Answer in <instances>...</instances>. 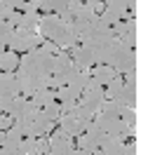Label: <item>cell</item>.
<instances>
[{
	"instance_id": "6da1fadb",
	"label": "cell",
	"mask_w": 148,
	"mask_h": 155,
	"mask_svg": "<svg viewBox=\"0 0 148 155\" xmlns=\"http://www.w3.org/2000/svg\"><path fill=\"white\" fill-rule=\"evenodd\" d=\"M52 61H54V54H49L40 45V47L26 52L24 59H19L17 71L19 73H31V75H52Z\"/></svg>"
},
{
	"instance_id": "7a4b0ae2",
	"label": "cell",
	"mask_w": 148,
	"mask_h": 155,
	"mask_svg": "<svg viewBox=\"0 0 148 155\" xmlns=\"http://www.w3.org/2000/svg\"><path fill=\"white\" fill-rule=\"evenodd\" d=\"M57 120H59V129H64L68 136H80L85 132L87 122L94 120V113H89L85 106L75 104V108H73L71 113H61Z\"/></svg>"
},
{
	"instance_id": "3957f363",
	"label": "cell",
	"mask_w": 148,
	"mask_h": 155,
	"mask_svg": "<svg viewBox=\"0 0 148 155\" xmlns=\"http://www.w3.org/2000/svg\"><path fill=\"white\" fill-rule=\"evenodd\" d=\"M40 35L38 33H33V31H26V28H14V33H12L10 42H7V47L12 49V52H31V49L40 47Z\"/></svg>"
},
{
	"instance_id": "277c9868",
	"label": "cell",
	"mask_w": 148,
	"mask_h": 155,
	"mask_svg": "<svg viewBox=\"0 0 148 155\" xmlns=\"http://www.w3.org/2000/svg\"><path fill=\"white\" fill-rule=\"evenodd\" d=\"M110 66L115 68V73H129V71H134L136 68V52L125 47V45H120L118 52L110 59Z\"/></svg>"
},
{
	"instance_id": "5b68a950",
	"label": "cell",
	"mask_w": 148,
	"mask_h": 155,
	"mask_svg": "<svg viewBox=\"0 0 148 155\" xmlns=\"http://www.w3.org/2000/svg\"><path fill=\"white\" fill-rule=\"evenodd\" d=\"M47 143H49V153H54V155H71L75 150L73 136H68L64 129H57V132L47 139Z\"/></svg>"
},
{
	"instance_id": "8992f818",
	"label": "cell",
	"mask_w": 148,
	"mask_h": 155,
	"mask_svg": "<svg viewBox=\"0 0 148 155\" xmlns=\"http://www.w3.org/2000/svg\"><path fill=\"white\" fill-rule=\"evenodd\" d=\"M104 101H106V94H104V87H94V89H85L82 94H80V106H85L89 113H94L97 115L101 106H104Z\"/></svg>"
},
{
	"instance_id": "52a82bcc",
	"label": "cell",
	"mask_w": 148,
	"mask_h": 155,
	"mask_svg": "<svg viewBox=\"0 0 148 155\" xmlns=\"http://www.w3.org/2000/svg\"><path fill=\"white\" fill-rule=\"evenodd\" d=\"M71 61H73V66L78 68V71H89V66L97 64L94 52H92L87 45H75V47H71Z\"/></svg>"
},
{
	"instance_id": "ba28073f",
	"label": "cell",
	"mask_w": 148,
	"mask_h": 155,
	"mask_svg": "<svg viewBox=\"0 0 148 155\" xmlns=\"http://www.w3.org/2000/svg\"><path fill=\"white\" fill-rule=\"evenodd\" d=\"M14 97H19V82L14 73H0V101H12Z\"/></svg>"
},
{
	"instance_id": "9c48e42d",
	"label": "cell",
	"mask_w": 148,
	"mask_h": 155,
	"mask_svg": "<svg viewBox=\"0 0 148 155\" xmlns=\"http://www.w3.org/2000/svg\"><path fill=\"white\" fill-rule=\"evenodd\" d=\"M113 101H118L120 106L136 108V101H139V85H127V82H122V89L118 92V97L113 99Z\"/></svg>"
},
{
	"instance_id": "30bf717a",
	"label": "cell",
	"mask_w": 148,
	"mask_h": 155,
	"mask_svg": "<svg viewBox=\"0 0 148 155\" xmlns=\"http://www.w3.org/2000/svg\"><path fill=\"white\" fill-rule=\"evenodd\" d=\"M71 68H73V61H71V54H66L64 49H59V54H54V61H52V73L54 75H68Z\"/></svg>"
},
{
	"instance_id": "8fae6325",
	"label": "cell",
	"mask_w": 148,
	"mask_h": 155,
	"mask_svg": "<svg viewBox=\"0 0 148 155\" xmlns=\"http://www.w3.org/2000/svg\"><path fill=\"white\" fill-rule=\"evenodd\" d=\"M52 127H54V122L49 120V117H45L42 113H38V115L31 120V134L28 136H45V134H49L52 132Z\"/></svg>"
},
{
	"instance_id": "7c38bea8",
	"label": "cell",
	"mask_w": 148,
	"mask_h": 155,
	"mask_svg": "<svg viewBox=\"0 0 148 155\" xmlns=\"http://www.w3.org/2000/svg\"><path fill=\"white\" fill-rule=\"evenodd\" d=\"M89 75H92V80L97 82L99 87H104V85H108L110 80L118 75V73H115V68H113V66H108V64H99V66L94 68V71H92Z\"/></svg>"
},
{
	"instance_id": "4fadbf2b",
	"label": "cell",
	"mask_w": 148,
	"mask_h": 155,
	"mask_svg": "<svg viewBox=\"0 0 148 155\" xmlns=\"http://www.w3.org/2000/svg\"><path fill=\"white\" fill-rule=\"evenodd\" d=\"M125 24H127V28H125V33H122L118 40L125 45V47L134 49L136 42H139V24H136V19H127Z\"/></svg>"
},
{
	"instance_id": "5bb4252c",
	"label": "cell",
	"mask_w": 148,
	"mask_h": 155,
	"mask_svg": "<svg viewBox=\"0 0 148 155\" xmlns=\"http://www.w3.org/2000/svg\"><path fill=\"white\" fill-rule=\"evenodd\" d=\"M38 24H40V12H38V10L21 12V24H19V28H26V31L38 33Z\"/></svg>"
},
{
	"instance_id": "9a60e30c",
	"label": "cell",
	"mask_w": 148,
	"mask_h": 155,
	"mask_svg": "<svg viewBox=\"0 0 148 155\" xmlns=\"http://www.w3.org/2000/svg\"><path fill=\"white\" fill-rule=\"evenodd\" d=\"M17 66H19V54L12 52V49H5V52L0 54V68H2L5 73H14Z\"/></svg>"
},
{
	"instance_id": "2e32d148",
	"label": "cell",
	"mask_w": 148,
	"mask_h": 155,
	"mask_svg": "<svg viewBox=\"0 0 148 155\" xmlns=\"http://www.w3.org/2000/svg\"><path fill=\"white\" fill-rule=\"evenodd\" d=\"M21 139H24V136H21L14 127H10V129H5V132L0 134V143H2V148H19Z\"/></svg>"
},
{
	"instance_id": "e0dca14e",
	"label": "cell",
	"mask_w": 148,
	"mask_h": 155,
	"mask_svg": "<svg viewBox=\"0 0 148 155\" xmlns=\"http://www.w3.org/2000/svg\"><path fill=\"white\" fill-rule=\"evenodd\" d=\"M31 101L35 104V106H45V104H49V101H57V89H49V87H42L38 89L33 97H31Z\"/></svg>"
},
{
	"instance_id": "ac0fdd59",
	"label": "cell",
	"mask_w": 148,
	"mask_h": 155,
	"mask_svg": "<svg viewBox=\"0 0 148 155\" xmlns=\"http://www.w3.org/2000/svg\"><path fill=\"white\" fill-rule=\"evenodd\" d=\"M75 139H78V148L80 150H87V153H92V155L99 153V141L94 139V136H89V134L82 132V134L75 136Z\"/></svg>"
},
{
	"instance_id": "d6986e66",
	"label": "cell",
	"mask_w": 148,
	"mask_h": 155,
	"mask_svg": "<svg viewBox=\"0 0 148 155\" xmlns=\"http://www.w3.org/2000/svg\"><path fill=\"white\" fill-rule=\"evenodd\" d=\"M106 7L110 10H118V12H134L136 17V0H106Z\"/></svg>"
},
{
	"instance_id": "ffe728a7",
	"label": "cell",
	"mask_w": 148,
	"mask_h": 155,
	"mask_svg": "<svg viewBox=\"0 0 148 155\" xmlns=\"http://www.w3.org/2000/svg\"><path fill=\"white\" fill-rule=\"evenodd\" d=\"M24 104H26V97H14L10 101V104H7V106H5V110H2V113H5V115H10L12 120H14V117H19V113H21V108H24Z\"/></svg>"
},
{
	"instance_id": "44dd1931",
	"label": "cell",
	"mask_w": 148,
	"mask_h": 155,
	"mask_svg": "<svg viewBox=\"0 0 148 155\" xmlns=\"http://www.w3.org/2000/svg\"><path fill=\"white\" fill-rule=\"evenodd\" d=\"M38 113H40V106H35L31 99H26V104H24V108H21L19 117H21V120H28V122H31L33 117L38 115ZM14 120H17V117H14Z\"/></svg>"
},
{
	"instance_id": "7402d4cb",
	"label": "cell",
	"mask_w": 148,
	"mask_h": 155,
	"mask_svg": "<svg viewBox=\"0 0 148 155\" xmlns=\"http://www.w3.org/2000/svg\"><path fill=\"white\" fill-rule=\"evenodd\" d=\"M40 113H42L45 117H49V120L54 122V120L61 115V106H59V101H49V104H45V106L40 108Z\"/></svg>"
},
{
	"instance_id": "603a6c76",
	"label": "cell",
	"mask_w": 148,
	"mask_h": 155,
	"mask_svg": "<svg viewBox=\"0 0 148 155\" xmlns=\"http://www.w3.org/2000/svg\"><path fill=\"white\" fill-rule=\"evenodd\" d=\"M120 89H122V78H120V75H115V78H113V80L108 82V85H106L104 94H106V99H115Z\"/></svg>"
},
{
	"instance_id": "cb8c5ba5",
	"label": "cell",
	"mask_w": 148,
	"mask_h": 155,
	"mask_svg": "<svg viewBox=\"0 0 148 155\" xmlns=\"http://www.w3.org/2000/svg\"><path fill=\"white\" fill-rule=\"evenodd\" d=\"M68 2H71V0H47L49 12H54V14H59V12L68 10Z\"/></svg>"
},
{
	"instance_id": "d4e9b609",
	"label": "cell",
	"mask_w": 148,
	"mask_h": 155,
	"mask_svg": "<svg viewBox=\"0 0 148 155\" xmlns=\"http://www.w3.org/2000/svg\"><path fill=\"white\" fill-rule=\"evenodd\" d=\"M64 85H66V78L64 75H54V73L49 75V89H59Z\"/></svg>"
},
{
	"instance_id": "484cf974",
	"label": "cell",
	"mask_w": 148,
	"mask_h": 155,
	"mask_svg": "<svg viewBox=\"0 0 148 155\" xmlns=\"http://www.w3.org/2000/svg\"><path fill=\"white\" fill-rule=\"evenodd\" d=\"M57 99H59V104H64V101H71V99H75L73 94H71V89L64 85V87L57 89Z\"/></svg>"
},
{
	"instance_id": "4316f807",
	"label": "cell",
	"mask_w": 148,
	"mask_h": 155,
	"mask_svg": "<svg viewBox=\"0 0 148 155\" xmlns=\"http://www.w3.org/2000/svg\"><path fill=\"white\" fill-rule=\"evenodd\" d=\"M75 104H78V99H71V101H64V104H59V106H61V113H71V110L75 108Z\"/></svg>"
},
{
	"instance_id": "83f0119b",
	"label": "cell",
	"mask_w": 148,
	"mask_h": 155,
	"mask_svg": "<svg viewBox=\"0 0 148 155\" xmlns=\"http://www.w3.org/2000/svg\"><path fill=\"white\" fill-rule=\"evenodd\" d=\"M7 7H12V10H19L21 12V7H24V0H2Z\"/></svg>"
},
{
	"instance_id": "f1b7e54d",
	"label": "cell",
	"mask_w": 148,
	"mask_h": 155,
	"mask_svg": "<svg viewBox=\"0 0 148 155\" xmlns=\"http://www.w3.org/2000/svg\"><path fill=\"white\" fill-rule=\"evenodd\" d=\"M12 122H14V120H12L10 115H0V127H2V129H10Z\"/></svg>"
},
{
	"instance_id": "f546056e",
	"label": "cell",
	"mask_w": 148,
	"mask_h": 155,
	"mask_svg": "<svg viewBox=\"0 0 148 155\" xmlns=\"http://www.w3.org/2000/svg\"><path fill=\"white\" fill-rule=\"evenodd\" d=\"M42 47L47 49L49 54H59V47H57V45H54V42H49V40H47V42H42Z\"/></svg>"
},
{
	"instance_id": "4dcf8cb0",
	"label": "cell",
	"mask_w": 148,
	"mask_h": 155,
	"mask_svg": "<svg viewBox=\"0 0 148 155\" xmlns=\"http://www.w3.org/2000/svg\"><path fill=\"white\" fill-rule=\"evenodd\" d=\"M0 155H24L19 150V148H2V150H0Z\"/></svg>"
}]
</instances>
